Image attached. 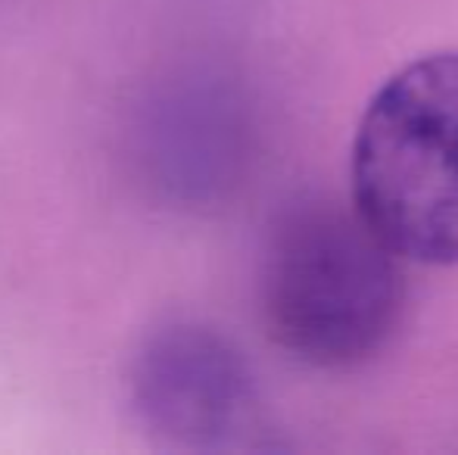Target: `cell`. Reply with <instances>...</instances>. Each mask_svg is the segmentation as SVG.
Returning <instances> with one entry per match:
<instances>
[{"label": "cell", "instance_id": "1", "mask_svg": "<svg viewBox=\"0 0 458 455\" xmlns=\"http://www.w3.org/2000/svg\"><path fill=\"white\" fill-rule=\"evenodd\" d=\"M352 203L399 259L458 262V50L409 63L365 106Z\"/></svg>", "mask_w": 458, "mask_h": 455}, {"label": "cell", "instance_id": "2", "mask_svg": "<svg viewBox=\"0 0 458 455\" xmlns=\"http://www.w3.org/2000/svg\"><path fill=\"white\" fill-rule=\"evenodd\" d=\"M403 309L399 256L352 209H296L275 231L262 268L272 337L312 365H352L377 352Z\"/></svg>", "mask_w": 458, "mask_h": 455}, {"label": "cell", "instance_id": "3", "mask_svg": "<svg viewBox=\"0 0 458 455\" xmlns=\"http://www.w3.org/2000/svg\"><path fill=\"white\" fill-rule=\"evenodd\" d=\"M131 400L147 431L184 450L256 446L259 400L243 358L218 334L175 324L140 346Z\"/></svg>", "mask_w": 458, "mask_h": 455}]
</instances>
